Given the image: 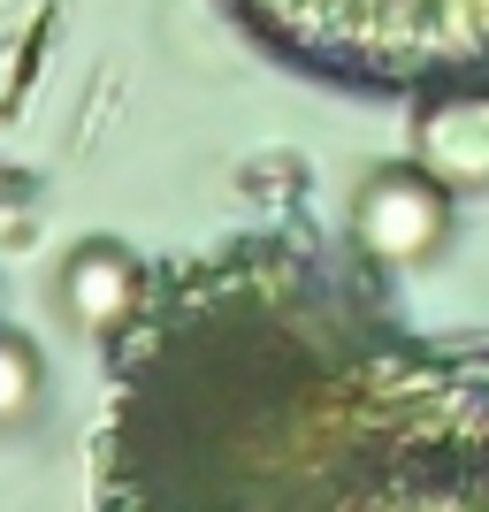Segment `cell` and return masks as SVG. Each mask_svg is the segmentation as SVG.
Returning <instances> with one entry per match:
<instances>
[{
	"instance_id": "3",
	"label": "cell",
	"mask_w": 489,
	"mask_h": 512,
	"mask_svg": "<svg viewBox=\"0 0 489 512\" xmlns=\"http://www.w3.org/2000/svg\"><path fill=\"white\" fill-rule=\"evenodd\" d=\"M459 230V199L421 169V161H383V169L360 176V192H352V253L367 268H428V260L451 245Z\"/></svg>"
},
{
	"instance_id": "2",
	"label": "cell",
	"mask_w": 489,
	"mask_h": 512,
	"mask_svg": "<svg viewBox=\"0 0 489 512\" xmlns=\"http://www.w3.org/2000/svg\"><path fill=\"white\" fill-rule=\"evenodd\" d=\"M222 16L276 69L352 100L489 85V0H222Z\"/></svg>"
},
{
	"instance_id": "4",
	"label": "cell",
	"mask_w": 489,
	"mask_h": 512,
	"mask_svg": "<svg viewBox=\"0 0 489 512\" xmlns=\"http://www.w3.org/2000/svg\"><path fill=\"white\" fill-rule=\"evenodd\" d=\"M413 161L451 199L489 192V85H444L413 100Z\"/></svg>"
},
{
	"instance_id": "1",
	"label": "cell",
	"mask_w": 489,
	"mask_h": 512,
	"mask_svg": "<svg viewBox=\"0 0 489 512\" xmlns=\"http://www.w3.org/2000/svg\"><path fill=\"white\" fill-rule=\"evenodd\" d=\"M100 512H489V329L314 230L161 260L107 337Z\"/></svg>"
},
{
	"instance_id": "5",
	"label": "cell",
	"mask_w": 489,
	"mask_h": 512,
	"mask_svg": "<svg viewBox=\"0 0 489 512\" xmlns=\"http://www.w3.org/2000/svg\"><path fill=\"white\" fill-rule=\"evenodd\" d=\"M146 276L153 268L130 253L123 237H85V245H69V260H62V314H69V329L92 337V344H107L130 314H138Z\"/></svg>"
},
{
	"instance_id": "6",
	"label": "cell",
	"mask_w": 489,
	"mask_h": 512,
	"mask_svg": "<svg viewBox=\"0 0 489 512\" xmlns=\"http://www.w3.org/2000/svg\"><path fill=\"white\" fill-rule=\"evenodd\" d=\"M39 398H46L39 344L16 337V329H0V428H23L31 413H39Z\"/></svg>"
}]
</instances>
